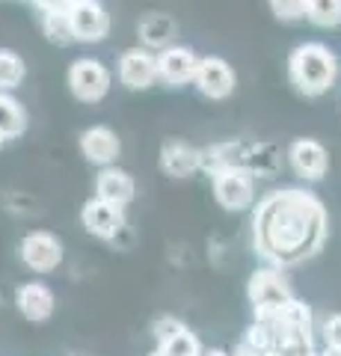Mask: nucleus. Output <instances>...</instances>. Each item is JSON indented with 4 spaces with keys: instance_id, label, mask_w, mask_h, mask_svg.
I'll use <instances>...</instances> for the list:
<instances>
[{
    "instance_id": "obj_21",
    "label": "nucleus",
    "mask_w": 341,
    "mask_h": 356,
    "mask_svg": "<svg viewBox=\"0 0 341 356\" xmlns=\"http://www.w3.org/2000/svg\"><path fill=\"white\" fill-rule=\"evenodd\" d=\"M42 30L45 39L53 44H72L74 39V27H72V15L69 13H45L42 15Z\"/></svg>"
},
{
    "instance_id": "obj_27",
    "label": "nucleus",
    "mask_w": 341,
    "mask_h": 356,
    "mask_svg": "<svg viewBox=\"0 0 341 356\" xmlns=\"http://www.w3.org/2000/svg\"><path fill=\"white\" fill-rule=\"evenodd\" d=\"M33 3L39 6V13H69V9L78 3V0H33Z\"/></svg>"
},
{
    "instance_id": "obj_22",
    "label": "nucleus",
    "mask_w": 341,
    "mask_h": 356,
    "mask_svg": "<svg viewBox=\"0 0 341 356\" xmlns=\"http://www.w3.org/2000/svg\"><path fill=\"white\" fill-rule=\"evenodd\" d=\"M306 18L315 27H338L341 24V0H306Z\"/></svg>"
},
{
    "instance_id": "obj_9",
    "label": "nucleus",
    "mask_w": 341,
    "mask_h": 356,
    "mask_svg": "<svg viewBox=\"0 0 341 356\" xmlns=\"http://www.w3.org/2000/svg\"><path fill=\"white\" fill-rule=\"evenodd\" d=\"M288 166L294 170L297 178L303 181H321L329 170V154L317 140L312 137H303V140H294L288 146Z\"/></svg>"
},
{
    "instance_id": "obj_10",
    "label": "nucleus",
    "mask_w": 341,
    "mask_h": 356,
    "mask_svg": "<svg viewBox=\"0 0 341 356\" xmlns=\"http://www.w3.org/2000/svg\"><path fill=\"white\" fill-rule=\"evenodd\" d=\"M72 27H74V39L83 44H95L104 42L110 33V15L98 0H78L72 9Z\"/></svg>"
},
{
    "instance_id": "obj_24",
    "label": "nucleus",
    "mask_w": 341,
    "mask_h": 356,
    "mask_svg": "<svg viewBox=\"0 0 341 356\" xmlns=\"http://www.w3.org/2000/svg\"><path fill=\"white\" fill-rule=\"evenodd\" d=\"M270 13L279 21H300L306 18V0H267Z\"/></svg>"
},
{
    "instance_id": "obj_16",
    "label": "nucleus",
    "mask_w": 341,
    "mask_h": 356,
    "mask_svg": "<svg viewBox=\"0 0 341 356\" xmlns=\"http://www.w3.org/2000/svg\"><path fill=\"white\" fill-rule=\"evenodd\" d=\"M15 306L30 324H45L53 315V291L45 282H24L15 294Z\"/></svg>"
},
{
    "instance_id": "obj_20",
    "label": "nucleus",
    "mask_w": 341,
    "mask_h": 356,
    "mask_svg": "<svg viewBox=\"0 0 341 356\" xmlns=\"http://www.w3.org/2000/svg\"><path fill=\"white\" fill-rule=\"evenodd\" d=\"M24 74H27L24 60H21L15 51L0 48V92H13L15 86H21Z\"/></svg>"
},
{
    "instance_id": "obj_18",
    "label": "nucleus",
    "mask_w": 341,
    "mask_h": 356,
    "mask_svg": "<svg viewBox=\"0 0 341 356\" xmlns=\"http://www.w3.org/2000/svg\"><path fill=\"white\" fill-rule=\"evenodd\" d=\"M282 166V154L276 146L270 143H247V154H244V170L252 172L256 178H270L276 175Z\"/></svg>"
},
{
    "instance_id": "obj_25",
    "label": "nucleus",
    "mask_w": 341,
    "mask_h": 356,
    "mask_svg": "<svg viewBox=\"0 0 341 356\" xmlns=\"http://www.w3.org/2000/svg\"><path fill=\"white\" fill-rule=\"evenodd\" d=\"M184 324L178 318H172V315H167V318H158L155 321V341L160 344V341H167V339H172L175 332H178Z\"/></svg>"
},
{
    "instance_id": "obj_14",
    "label": "nucleus",
    "mask_w": 341,
    "mask_h": 356,
    "mask_svg": "<svg viewBox=\"0 0 341 356\" xmlns=\"http://www.w3.org/2000/svg\"><path fill=\"white\" fill-rule=\"evenodd\" d=\"M134 193H137V184L131 172L119 170V166H101L95 175V196L104 199V202L116 205V208H128L134 202Z\"/></svg>"
},
{
    "instance_id": "obj_5",
    "label": "nucleus",
    "mask_w": 341,
    "mask_h": 356,
    "mask_svg": "<svg viewBox=\"0 0 341 356\" xmlns=\"http://www.w3.org/2000/svg\"><path fill=\"white\" fill-rule=\"evenodd\" d=\"M110 83H113V74L101 60L81 57L69 65V89L83 104H98L110 92Z\"/></svg>"
},
{
    "instance_id": "obj_4",
    "label": "nucleus",
    "mask_w": 341,
    "mask_h": 356,
    "mask_svg": "<svg viewBox=\"0 0 341 356\" xmlns=\"http://www.w3.org/2000/svg\"><path fill=\"white\" fill-rule=\"evenodd\" d=\"M211 191L223 211L240 214V211L256 208V175L240 170V166L211 175Z\"/></svg>"
},
{
    "instance_id": "obj_11",
    "label": "nucleus",
    "mask_w": 341,
    "mask_h": 356,
    "mask_svg": "<svg viewBox=\"0 0 341 356\" xmlns=\"http://www.w3.org/2000/svg\"><path fill=\"white\" fill-rule=\"evenodd\" d=\"M193 86L199 89L205 98H211V102H223V98L235 92V72L226 60L202 57L199 69H196V77H193Z\"/></svg>"
},
{
    "instance_id": "obj_2",
    "label": "nucleus",
    "mask_w": 341,
    "mask_h": 356,
    "mask_svg": "<svg viewBox=\"0 0 341 356\" xmlns=\"http://www.w3.org/2000/svg\"><path fill=\"white\" fill-rule=\"evenodd\" d=\"M288 77L303 95L317 98L335 86L338 60L335 54L321 42H306L291 51L288 57Z\"/></svg>"
},
{
    "instance_id": "obj_15",
    "label": "nucleus",
    "mask_w": 341,
    "mask_h": 356,
    "mask_svg": "<svg viewBox=\"0 0 341 356\" xmlns=\"http://www.w3.org/2000/svg\"><path fill=\"white\" fill-rule=\"evenodd\" d=\"M160 170L169 178H187L193 172H202V149L184 140H167L160 146Z\"/></svg>"
},
{
    "instance_id": "obj_23",
    "label": "nucleus",
    "mask_w": 341,
    "mask_h": 356,
    "mask_svg": "<svg viewBox=\"0 0 341 356\" xmlns=\"http://www.w3.org/2000/svg\"><path fill=\"white\" fill-rule=\"evenodd\" d=\"M158 348L167 353V356H202V341H199V336H196L193 330H187V327H181L172 339L160 341Z\"/></svg>"
},
{
    "instance_id": "obj_13",
    "label": "nucleus",
    "mask_w": 341,
    "mask_h": 356,
    "mask_svg": "<svg viewBox=\"0 0 341 356\" xmlns=\"http://www.w3.org/2000/svg\"><path fill=\"white\" fill-rule=\"evenodd\" d=\"M119 152H122V143L113 128L92 125L81 134V154L95 166H113L119 161Z\"/></svg>"
},
{
    "instance_id": "obj_7",
    "label": "nucleus",
    "mask_w": 341,
    "mask_h": 356,
    "mask_svg": "<svg viewBox=\"0 0 341 356\" xmlns=\"http://www.w3.org/2000/svg\"><path fill=\"white\" fill-rule=\"evenodd\" d=\"M18 255L33 273H51V270H57V267L63 264L65 250H63V241L57 235L36 229V232H30V235L21 238Z\"/></svg>"
},
{
    "instance_id": "obj_29",
    "label": "nucleus",
    "mask_w": 341,
    "mask_h": 356,
    "mask_svg": "<svg viewBox=\"0 0 341 356\" xmlns=\"http://www.w3.org/2000/svg\"><path fill=\"white\" fill-rule=\"evenodd\" d=\"M149 356H167V353H163V350H160V348H158V350H155V353H149Z\"/></svg>"
},
{
    "instance_id": "obj_28",
    "label": "nucleus",
    "mask_w": 341,
    "mask_h": 356,
    "mask_svg": "<svg viewBox=\"0 0 341 356\" xmlns=\"http://www.w3.org/2000/svg\"><path fill=\"white\" fill-rule=\"evenodd\" d=\"M321 356H341V348H326V344H324Z\"/></svg>"
},
{
    "instance_id": "obj_26",
    "label": "nucleus",
    "mask_w": 341,
    "mask_h": 356,
    "mask_svg": "<svg viewBox=\"0 0 341 356\" xmlns=\"http://www.w3.org/2000/svg\"><path fill=\"white\" fill-rule=\"evenodd\" d=\"M324 344L326 348H341V312L324 321Z\"/></svg>"
},
{
    "instance_id": "obj_1",
    "label": "nucleus",
    "mask_w": 341,
    "mask_h": 356,
    "mask_svg": "<svg viewBox=\"0 0 341 356\" xmlns=\"http://www.w3.org/2000/svg\"><path fill=\"white\" fill-rule=\"evenodd\" d=\"M329 238V214L321 196L306 187H279L252 208V250L264 264L297 267L315 259Z\"/></svg>"
},
{
    "instance_id": "obj_8",
    "label": "nucleus",
    "mask_w": 341,
    "mask_h": 356,
    "mask_svg": "<svg viewBox=\"0 0 341 356\" xmlns=\"http://www.w3.org/2000/svg\"><path fill=\"white\" fill-rule=\"evenodd\" d=\"M81 226L90 232L92 238H101V241H116L119 235L125 232L128 220H125V208H116L104 202V199L92 196L90 202L81 208Z\"/></svg>"
},
{
    "instance_id": "obj_12",
    "label": "nucleus",
    "mask_w": 341,
    "mask_h": 356,
    "mask_svg": "<svg viewBox=\"0 0 341 356\" xmlns=\"http://www.w3.org/2000/svg\"><path fill=\"white\" fill-rule=\"evenodd\" d=\"M199 63H202V57H196V51H193V48H184V44H172V48L160 51V54H158L160 83H167V86L193 83Z\"/></svg>"
},
{
    "instance_id": "obj_6",
    "label": "nucleus",
    "mask_w": 341,
    "mask_h": 356,
    "mask_svg": "<svg viewBox=\"0 0 341 356\" xmlns=\"http://www.w3.org/2000/svg\"><path fill=\"white\" fill-rule=\"evenodd\" d=\"M119 83L125 89H134V92H142V89L160 83L158 54L142 48V44L122 51V57H119Z\"/></svg>"
},
{
    "instance_id": "obj_30",
    "label": "nucleus",
    "mask_w": 341,
    "mask_h": 356,
    "mask_svg": "<svg viewBox=\"0 0 341 356\" xmlns=\"http://www.w3.org/2000/svg\"><path fill=\"white\" fill-rule=\"evenodd\" d=\"M3 143H6V137H3V134H0V149H3Z\"/></svg>"
},
{
    "instance_id": "obj_17",
    "label": "nucleus",
    "mask_w": 341,
    "mask_h": 356,
    "mask_svg": "<svg viewBox=\"0 0 341 356\" xmlns=\"http://www.w3.org/2000/svg\"><path fill=\"white\" fill-rule=\"evenodd\" d=\"M137 33H140V44H142V48L160 54V51H167V48H172V44H175L178 27H175L172 15H167V13H149L146 18L140 21Z\"/></svg>"
},
{
    "instance_id": "obj_3",
    "label": "nucleus",
    "mask_w": 341,
    "mask_h": 356,
    "mask_svg": "<svg viewBox=\"0 0 341 356\" xmlns=\"http://www.w3.org/2000/svg\"><path fill=\"white\" fill-rule=\"evenodd\" d=\"M247 297L252 303V312L258 315V312H279V309H285L294 300V291H291V282L285 280L282 267L264 264L249 276Z\"/></svg>"
},
{
    "instance_id": "obj_19",
    "label": "nucleus",
    "mask_w": 341,
    "mask_h": 356,
    "mask_svg": "<svg viewBox=\"0 0 341 356\" xmlns=\"http://www.w3.org/2000/svg\"><path fill=\"white\" fill-rule=\"evenodd\" d=\"M27 131V110L13 92H0V134L9 140H18Z\"/></svg>"
}]
</instances>
